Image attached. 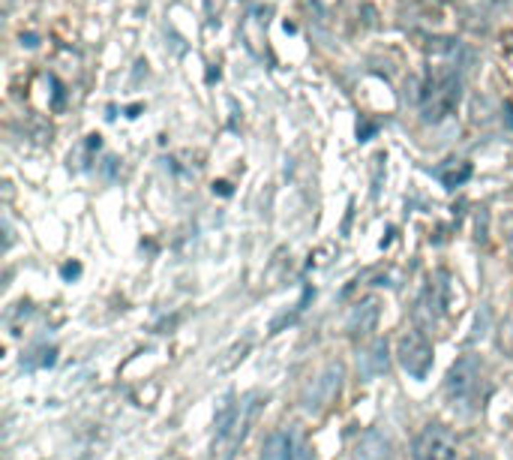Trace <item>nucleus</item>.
I'll list each match as a JSON object with an SVG mask.
<instances>
[{
	"mask_svg": "<svg viewBox=\"0 0 513 460\" xmlns=\"http://www.w3.org/2000/svg\"><path fill=\"white\" fill-rule=\"evenodd\" d=\"M459 76L457 73H445V76H435L430 81V88L423 91V121H442L447 114L457 109L459 103Z\"/></svg>",
	"mask_w": 513,
	"mask_h": 460,
	"instance_id": "1",
	"label": "nucleus"
},
{
	"mask_svg": "<svg viewBox=\"0 0 513 460\" xmlns=\"http://www.w3.org/2000/svg\"><path fill=\"white\" fill-rule=\"evenodd\" d=\"M78 274V265H64V277L69 280V277H76Z\"/></svg>",
	"mask_w": 513,
	"mask_h": 460,
	"instance_id": "10",
	"label": "nucleus"
},
{
	"mask_svg": "<svg viewBox=\"0 0 513 460\" xmlns=\"http://www.w3.org/2000/svg\"><path fill=\"white\" fill-rule=\"evenodd\" d=\"M258 412H261V400H253V404L246 406L243 421H240V442L246 439V434H249V430H253V424L258 421Z\"/></svg>",
	"mask_w": 513,
	"mask_h": 460,
	"instance_id": "9",
	"label": "nucleus"
},
{
	"mask_svg": "<svg viewBox=\"0 0 513 460\" xmlns=\"http://www.w3.org/2000/svg\"><path fill=\"white\" fill-rule=\"evenodd\" d=\"M468 178H472V166H468V163H459V169H450V171H442V181H445V186H447V190H453V186H459V184H465Z\"/></svg>",
	"mask_w": 513,
	"mask_h": 460,
	"instance_id": "8",
	"label": "nucleus"
},
{
	"mask_svg": "<svg viewBox=\"0 0 513 460\" xmlns=\"http://www.w3.org/2000/svg\"><path fill=\"white\" fill-rule=\"evenodd\" d=\"M397 358L402 370L415 379H427V373L432 370V346L423 331H405L397 343Z\"/></svg>",
	"mask_w": 513,
	"mask_h": 460,
	"instance_id": "3",
	"label": "nucleus"
},
{
	"mask_svg": "<svg viewBox=\"0 0 513 460\" xmlns=\"http://www.w3.org/2000/svg\"><path fill=\"white\" fill-rule=\"evenodd\" d=\"M261 460H313V451L298 430H276L265 442Z\"/></svg>",
	"mask_w": 513,
	"mask_h": 460,
	"instance_id": "5",
	"label": "nucleus"
},
{
	"mask_svg": "<svg viewBox=\"0 0 513 460\" xmlns=\"http://www.w3.org/2000/svg\"><path fill=\"white\" fill-rule=\"evenodd\" d=\"M375 322H378V304L375 301H363V304H357L348 316V334L366 337L370 331H375Z\"/></svg>",
	"mask_w": 513,
	"mask_h": 460,
	"instance_id": "6",
	"label": "nucleus"
},
{
	"mask_svg": "<svg viewBox=\"0 0 513 460\" xmlns=\"http://www.w3.org/2000/svg\"><path fill=\"white\" fill-rule=\"evenodd\" d=\"M459 445L457 436L442 424H430L415 439V460H457Z\"/></svg>",
	"mask_w": 513,
	"mask_h": 460,
	"instance_id": "4",
	"label": "nucleus"
},
{
	"mask_svg": "<svg viewBox=\"0 0 513 460\" xmlns=\"http://www.w3.org/2000/svg\"><path fill=\"white\" fill-rule=\"evenodd\" d=\"M234 415H238V406H234V397L228 394L223 400V406H219L216 412V430H219V436H228V430L234 427Z\"/></svg>",
	"mask_w": 513,
	"mask_h": 460,
	"instance_id": "7",
	"label": "nucleus"
},
{
	"mask_svg": "<svg viewBox=\"0 0 513 460\" xmlns=\"http://www.w3.org/2000/svg\"><path fill=\"white\" fill-rule=\"evenodd\" d=\"M477 388H480V367H477V361L472 355H465L447 373V385H445L447 400L453 406L465 409L477 397Z\"/></svg>",
	"mask_w": 513,
	"mask_h": 460,
	"instance_id": "2",
	"label": "nucleus"
}]
</instances>
